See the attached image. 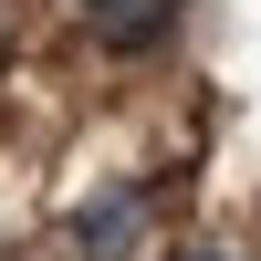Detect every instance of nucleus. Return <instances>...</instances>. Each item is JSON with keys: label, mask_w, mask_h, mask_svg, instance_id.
Segmentation results:
<instances>
[{"label": "nucleus", "mask_w": 261, "mask_h": 261, "mask_svg": "<svg viewBox=\"0 0 261 261\" xmlns=\"http://www.w3.org/2000/svg\"><path fill=\"white\" fill-rule=\"evenodd\" d=\"M84 21H94L105 53H146V42L178 32V0H84Z\"/></svg>", "instance_id": "f03ea898"}, {"label": "nucleus", "mask_w": 261, "mask_h": 261, "mask_svg": "<svg viewBox=\"0 0 261 261\" xmlns=\"http://www.w3.org/2000/svg\"><path fill=\"white\" fill-rule=\"evenodd\" d=\"M63 241H73V261H125V251L146 241V199H136V188H94Z\"/></svg>", "instance_id": "f257e3e1"}, {"label": "nucleus", "mask_w": 261, "mask_h": 261, "mask_svg": "<svg viewBox=\"0 0 261 261\" xmlns=\"http://www.w3.org/2000/svg\"><path fill=\"white\" fill-rule=\"evenodd\" d=\"M188 261H241V251H188Z\"/></svg>", "instance_id": "7ed1b4c3"}, {"label": "nucleus", "mask_w": 261, "mask_h": 261, "mask_svg": "<svg viewBox=\"0 0 261 261\" xmlns=\"http://www.w3.org/2000/svg\"><path fill=\"white\" fill-rule=\"evenodd\" d=\"M0 32H11V11H0Z\"/></svg>", "instance_id": "20e7f679"}]
</instances>
